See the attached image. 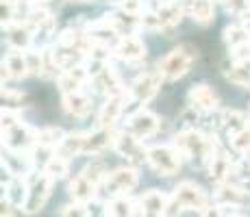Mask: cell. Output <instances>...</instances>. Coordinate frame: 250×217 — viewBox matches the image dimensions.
Masks as SVG:
<instances>
[{
	"mask_svg": "<svg viewBox=\"0 0 250 217\" xmlns=\"http://www.w3.org/2000/svg\"><path fill=\"white\" fill-rule=\"evenodd\" d=\"M174 146L181 150V154L196 167H207L213 158V154L218 152V143L215 137L205 135L203 130L196 128H185L176 135Z\"/></svg>",
	"mask_w": 250,
	"mask_h": 217,
	"instance_id": "1",
	"label": "cell"
},
{
	"mask_svg": "<svg viewBox=\"0 0 250 217\" xmlns=\"http://www.w3.org/2000/svg\"><path fill=\"white\" fill-rule=\"evenodd\" d=\"M209 209H211L209 194H207L200 185H196V182L185 180V182H181V185L174 189V194L170 196L166 215H179L183 211L209 213Z\"/></svg>",
	"mask_w": 250,
	"mask_h": 217,
	"instance_id": "2",
	"label": "cell"
},
{
	"mask_svg": "<svg viewBox=\"0 0 250 217\" xmlns=\"http://www.w3.org/2000/svg\"><path fill=\"white\" fill-rule=\"evenodd\" d=\"M196 57H198V52H196L194 46H189V43H181V46H176L174 50H170L166 57L159 61V65H157V70L161 72L163 80H167V83H174V80L183 79V76L189 72V67L194 65Z\"/></svg>",
	"mask_w": 250,
	"mask_h": 217,
	"instance_id": "3",
	"label": "cell"
},
{
	"mask_svg": "<svg viewBox=\"0 0 250 217\" xmlns=\"http://www.w3.org/2000/svg\"><path fill=\"white\" fill-rule=\"evenodd\" d=\"M148 165L159 176H174L183 165V154L176 146H150L148 148Z\"/></svg>",
	"mask_w": 250,
	"mask_h": 217,
	"instance_id": "4",
	"label": "cell"
},
{
	"mask_svg": "<svg viewBox=\"0 0 250 217\" xmlns=\"http://www.w3.org/2000/svg\"><path fill=\"white\" fill-rule=\"evenodd\" d=\"M2 143L7 150L13 152H31L37 146V130L18 122L9 128H2Z\"/></svg>",
	"mask_w": 250,
	"mask_h": 217,
	"instance_id": "5",
	"label": "cell"
},
{
	"mask_svg": "<svg viewBox=\"0 0 250 217\" xmlns=\"http://www.w3.org/2000/svg\"><path fill=\"white\" fill-rule=\"evenodd\" d=\"M137 185H139V174L135 170V165H133V167H118V170L109 172L100 187L109 196H126Z\"/></svg>",
	"mask_w": 250,
	"mask_h": 217,
	"instance_id": "6",
	"label": "cell"
},
{
	"mask_svg": "<svg viewBox=\"0 0 250 217\" xmlns=\"http://www.w3.org/2000/svg\"><path fill=\"white\" fill-rule=\"evenodd\" d=\"M113 150L122 158H126L131 165H142L144 161H148V148H144L142 139L135 137L133 133H118L113 141Z\"/></svg>",
	"mask_w": 250,
	"mask_h": 217,
	"instance_id": "7",
	"label": "cell"
},
{
	"mask_svg": "<svg viewBox=\"0 0 250 217\" xmlns=\"http://www.w3.org/2000/svg\"><path fill=\"white\" fill-rule=\"evenodd\" d=\"M163 83V76L161 72H146V74H139L135 80L131 83L128 91H131V98L137 100V102L146 104L159 94V87Z\"/></svg>",
	"mask_w": 250,
	"mask_h": 217,
	"instance_id": "8",
	"label": "cell"
},
{
	"mask_svg": "<svg viewBox=\"0 0 250 217\" xmlns=\"http://www.w3.org/2000/svg\"><path fill=\"white\" fill-rule=\"evenodd\" d=\"M187 102H189V107H194L198 111V113H213V111H218L220 96L211 85L198 83L187 91Z\"/></svg>",
	"mask_w": 250,
	"mask_h": 217,
	"instance_id": "9",
	"label": "cell"
},
{
	"mask_svg": "<svg viewBox=\"0 0 250 217\" xmlns=\"http://www.w3.org/2000/svg\"><path fill=\"white\" fill-rule=\"evenodd\" d=\"M52 182H55V178H50L46 172L37 174V176L33 178V182H31V191H28L26 206H24V211H26V213H37V211L44 209L46 200L50 197Z\"/></svg>",
	"mask_w": 250,
	"mask_h": 217,
	"instance_id": "10",
	"label": "cell"
},
{
	"mask_svg": "<svg viewBox=\"0 0 250 217\" xmlns=\"http://www.w3.org/2000/svg\"><path fill=\"white\" fill-rule=\"evenodd\" d=\"M159 118H157L152 111H148V109H139L135 111L133 115H128V119H126V130L128 133H133L135 137L139 139H148V137H152V135L159 130Z\"/></svg>",
	"mask_w": 250,
	"mask_h": 217,
	"instance_id": "11",
	"label": "cell"
},
{
	"mask_svg": "<svg viewBox=\"0 0 250 217\" xmlns=\"http://www.w3.org/2000/svg\"><path fill=\"white\" fill-rule=\"evenodd\" d=\"M131 98V91H118V94H111L107 96L104 104L100 107V113H98V126H115V122L120 119L124 111V104L126 100Z\"/></svg>",
	"mask_w": 250,
	"mask_h": 217,
	"instance_id": "12",
	"label": "cell"
},
{
	"mask_svg": "<svg viewBox=\"0 0 250 217\" xmlns=\"http://www.w3.org/2000/svg\"><path fill=\"white\" fill-rule=\"evenodd\" d=\"M113 52H115V57H120V59L126 61V63H137V61H142L144 57H146V46H144V41L139 39L135 33H131V35L120 37Z\"/></svg>",
	"mask_w": 250,
	"mask_h": 217,
	"instance_id": "13",
	"label": "cell"
},
{
	"mask_svg": "<svg viewBox=\"0 0 250 217\" xmlns=\"http://www.w3.org/2000/svg\"><path fill=\"white\" fill-rule=\"evenodd\" d=\"M28 191H31V185H28L26 176H11L4 187V204H9L11 209H24Z\"/></svg>",
	"mask_w": 250,
	"mask_h": 217,
	"instance_id": "14",
	"label": "cell"
},
{
	"mask_svg": "<svg viewBox=\"0 0 250 217\" xmlns=\"http://www.w3.org/2000/svg\"><path fill=\"white\" fill-rule=\"evenodd\" d=\"M89 83H91V87H94V91H98V94H104V96L118 94V91L124 89L122 83H120V76L115 74V70L109 63L104 65V67H100L96 74H91Z\"/></svg>",
	"mask_w": 250,
	"mask_h": 217,
	"instance_id": "15",
	"label": "cell"
},
{
	"mask_svg": "<svg viewBox=\"0 0 250 217\" xmlns=\"http://www.w3.org/2000/svg\"><path fill=\"white\" fill-rule=\"evenodd\" d=\"M4 37H7V43L11 48H18V50H28L33 43V37H35V33H33V28L28 26L26 22H11V24H4Z\"/></svg>",
	"mask_w": 250,
	"mask_h": 217,
	"instance_id": "16",
	"label": "cell"
},
{
	"mask_svg": "<svg viewBox=\"0 0 250 217\" xmlns=\"http://www.w3.org/2000/svg\"><path fill=\"white\" fill-rule=\"evenodd\" d=\"M87 80H89L87 65H76V67H70V70L61 72L59 79H57V85H59L61 96H63V94H74V91H81Z\"/></svg>",
	"mask_w": 250,
	"mask_h": 217,
	"instance_id": "17",
	"label": "cell"
},
{
	"mask_svg": "<svg viewBox=\"0 0 250 217\" xmlns=\"http://www.w3.org/2000/svg\"><path fill=\"white\" fill-rule=\"evenodd\" d=\"M235 165H237V161H230V157L227 152L218 150L213 154V158H211V163H209V178L215 182V185L233 180Z\"/></svg>",
	"mask_w": 250,
	"mask_h": 217,
	"instance_id": "18",
	"label": "cell"
},
{
	"mask_svg": "<svg viewBox=\"0 0 250 217\" xmlns=\"http://www.w3.org/2000/svg\"><path fill=\"white\" fill-rule=\"evenodd\" d=\"M167 202H170V196L161 194L159 189H150L144 196H139L137 211L139 215H166Z\"/></svg>",
	"mask_w": 250,
	"mask_h": 217,
	"instance_id": "19",
	"label": "cell"
},
{
	"mask_svg": "<svg viewBox=\"0 0 250 217\" xmlns=\"http://www.w3.org/2000/svg\"><path fill=\"white\" fill-rule=\"evenodd\" d=\"M115 130L113 126H98L96 130L87 133V141H85V154H100L107 148H113L115 141Z\"/></svg>",
	"mask_w": 250,
	"mask_h": 217,
	"instance_id": "20",
	"label": "cell"
},
{
	"mask_svg": "<svg viewBox=\"0 0 250 217\" xmlns=\"http://www.w3.org/2000/svg\"><path fill=\"white\" fill-rule=\"evenodd\" d=\"M98 182H94L91 178L85 174V170L79 174V176H74V180L68 185V194L72 200L76 202H91L98 194Z\"/></svg>",
	"mask_w": 250,
	"mask_h": 217,
	"instance_id": "21",
	"label": "cell"
},
{
	"mask_svg": "<svg viewBox=\"0 0 250 217\" xmlns=\"http://www.w3.org/2000/svg\"><path fill=\"white\" fill-rule=\"evenodd\" d=\"M26 24L33 28V33H35L37 37L42 35L44 39H50L52 33H55V16L44 7L33 9L26 18Z\"/></svg>",
	"mask_w": 250,
	"mask_h": 217,
	"instance_id": "22",
	"label": "cell"
},
{
	"mask_svg": "<svg viewBox=\"0 0 250 217\" xmlns=\"http://www.w3.org/2000/svg\"><path fill=\"white\" fill-rule=\"evenodd\" d=\"M2 67L9 72L11 80H22L31 74V65H28V55L26 50H18V48H11L7 57L2 61Z\"/></svg>",
	"mask_w": 250,
	"mask_h": 217,
	"instance_id": "23",
	"label": "cell"
},
{
	"mask_svg": "<svg viewBox=\"0 0 250 217\" xmlns=\"http://www.w3.org/2000/svg\"><path fill=\"white\" fill-rule=\"evenodd\" d=\"M63 111L70 115V118L76 119H85L91 113V98L87 94L81 91H74V94H63Z\"/></svg>",
	"mask_w": 250,
	"mask_h": 217,
	"instance_id": "24",
	"label": "cell"
},
{
	"mask_svg": "<svg viewBox=\"0 0 250 217\" xmlns=\"http://www.w3.org/2000/svg\"><path fill=\"white\" fill-rule=\"evenodd\" d=\"M185 4V16H189L196 24H211L215 18L213 0H183Z\"/></svg>",
	"mask_w": 250,
	"mask_h": 217,
	"instance_id": "25",
	"label": "cell"
},
{
	"mask_svg": "<svg viewBox=\"0 0 250 217\" xmlns=\"http://www.w3.org/2000/svg\"><path fill=\"white\" fill-rule=\"evenodd\" d=\"M33 165V154L31 152H13L9 150V154L2 158V167L9 172V176H26L31 174Z\"/></svg>",
	"mask_w": 250,
	"mask_h": 217,
	"instance_id": "26",
	"label": "cell"
},
{
	"mask_svg": "<svg viewBox=\"0 0 250 217\" xmlns=\"http://www.w3.org/2000/svg\"><path fill=\"white\" fill-rule=\"evenodd\" d=\"M157 16H159V31L170 33L174 26H179V22L185 16V4H183V0L174 4H161L157 9Z\"/></svg>",
	"mask_w": 250,
	"mask_h": 217,
	"instance_id": "27",
	"label": "cell"
},
{
	"mask_svg": "<svg viewBox=\"0 0 250 217\" xmlns=\"http://www.w3.org/2000/svg\"><path fill=\"white\" fill-rule=\"evenodd\" d=\"M85 141H87V133H65L55 152L65 158H74L79 154H85Z\"/></svg>",
	"mask_w": 250,
	"mask_h": 217,
	"instance_id": "28",
	"label": "cell"
},
{
	"mask_svg": "<svg viewBox=\"0 0 250 217\" xmlns=\"http://www.w3.org/2000/svg\"><path fill=\"white\" fill-rule=\"evenodd\" d=\"M104 215L111 217H128V215H139L137 202L126 196H111V200L104 204Z\"/></svg>",
	"mask_w": 250,
	"mask_h": 217,
	"instance_id": "29",
	"label": "cell"
},
{
	"mask_svg": "<svg viewBox=\"0 0 250 217\" xmlns=\"http://www.w3.org/2000/svg\"><path fill=\"white\" fill-rule=\"evenodd\" d=\"M224 76L237 87H250V61H233L224 70Z\"/></svg>",
	"mask_w": 250,
	"mask_h": 217,
	"instance_id": "30",
	"label": "cell"
},
{
	"mask_svg": "<svg viewBox=\"0 0 250 217\" xmlns=\"http://www.w3.org/2000/svg\"><path fill=\"white\" fill-rule=\"evenodd\" d=\"M44 172L50 178H55V180H61V178H65L70 172V158H65V157H61L59 152H55L44 165Z\"/></svg>",
	"mask_w": 250,
	"mask_h": 217,
	"instance_id": "31",
	"label": "cell"
},
{
	"mask_svg": "<svg viewBox=\"0 0 250 217\" xmlns=\"http://www.w3.org/2000/svg\"><path fill=\"white\" fill-rule=\"evenodd\" d=\"M218 122H220V126L227 130L229 137H230L233 133H237V130L246 128V115L239 113V111H235V109H230V111H224V113L220 115Z\"/></svg>",
	"mask_w": 250,
	"mask_h": 217,
	"instance_id": "32",
	"label": "cell"
},
{
	"mask_svg": "<svg viewBox=\"0 0 250 217\" xmlns=\"http://www.w3.org/2000/svg\"><path fill=\"white\" fill-rule=\"evenodd\" d=\"M222 37H224V43H227L229 48H235V46H239V43L248 41L250 33H248V28L244 26V24H230V26L224 28Z\"/></svg>",
	"mask_w": 250,
	"mask_h": 217,
	"instance_id": "33",
	"label": "cell"
},
{
	"mask_svg": "<svg viewBox=\"0 0 250 217\" xmlns=\"http://www.w3.org/2000/svg\"><path fill=\"white\" fill-rule=\"evenodd\" d=\"M63 137H65V133L57 126H48V128L37 130V143H40V146H46V148H52V150H57V146L61 143Z\"/></svg>",
	"mask_w": 250,
	"mask_h": 217,
	"instance_id": "34",
	"label": "cell"
},
{
	"mask_svg": "<svg viewBox=\"0 0 250 217\" xmlns=\"http://www.w3.org/2000/svg\"><path fill=\"white\" fill-rule=\"evenodd\" d=\"M230 148L239 157H250V128L248 126L230 135Z\"/></svg>",
	"mask_w": 250,
	"mask_h": 217,
	"instance_id": "35",
	"label": "cell"
},
{
	"mask_svg": "<svg viewBox=\"0 0 250 217\" xmlns=\"http://www.w3.org/2000/svg\"><path fill=\"white\" fill-rule=\"evenodd\" d=\"M224 7V11L230 13V16L237 18H246L250 13V0H220Z\"/></svg>",
	"mask_w": 250,
	"mask_h": 217,
	"instance_id": "36",
	"label": "cell"
},
{
	"mask_svg": "<svg viewBox=\"0 0 250 217\" xmlns=\"http://www.w3.org/2000/svg\"><path fill=\"white\" fill-rule=\"evenodd\" d=\"M2 128H9V126H13V124H18V122H22V113H20V109L18 107H7L4 104L2 107Z\"/></svg>",
	"mask_w": 250,
	"mask_h": 217,
	"instance_id": "37",
	"label": "cell"
},
{
	"mask_svg": "<svg viewBox=\"0 0 250 217\" xmlns=\"http://www.w3.org/2000/svg\"><path fill=\"white\" fill-rule=\"evenodd\" d=\"M61 215H65V217H70V215H76V217H87L91 215V211L87 209V202H72V204L68 206H63L61 209Z\"/></svg>",
	"mask_w": 250,
	"mask_h": 217,
	"instance_id": "38",
	"label": "cell"
},
{
	"mask_svg": "<svg viewBox=\"0 0 250 217\" xmlns=\"http://www.w3.org/2000/svg\"><path fill=\"white\" fill-rule=\"evenodd\" d=\"M22 100H24V94L11 89V87H4L2 85V102L7 104V107H18V109H20Z\"/></svg>",
	"mask_w": 250,
	"mask_h": 217,
	"instance_id": "39",
	"label": "cell"
},
{
	"mask_svg": "<svg viewBox=\"0 0 250 217\" xmlns=\"http://www.w3.org/2000/svg\"><path fill=\"white\" fill-rule=\"evenodd\" d=\"M235 182H242L244 187H250V163H244L239 161L235 165V176H233Z\"/></svg>",
	"mask_w": 250,
	"mask_h": 217,
	"instance_id": "40",
	"label": "cell"
},
{
	"mask_svg": "<svg viewBox=\"0 0 250 217\" xmlns=\"http://www.w3.org/2000/svg\"><path fill=\"white\" fill-rule=\"evenodd\" d=\"M230 57H233V61H250V39L230 48Z\"/></svg>",
	"mask_w": 250,
	"mask_h": 217,
	"instance_id": "41",
	"label": "cell"
},
{
	"mask_svg": "<svg viewBox=\"0 0 250 217\" xmlns=\"http://www.w3.org/2000/svg\"><path fill=\"white\" fill-rule=\"evenodd\" d=\"M120 7L124 9L126 13H133V16H142V9H144V0H124Z\"/></svg>",
	"mask_w": 250,
	"mask_h": 217,
	"instance_id": "42",
	"label": "cell"
},
{
	"mask_svg": "<svg viewBox=\"0 0 250 217\" xmlns=\"http://www.w3.org/2000/svg\"><path fill=\"white\" fill-rule=\"evenodd\" d=\"M18 2H24V4H40V2H46V0H18Z\"/></svg>",
	"mask_w": 250,
	"mask_h": 217,
	"instance_id": "43",
	"label": "cell"
},
{
	"mask_svg": "<svg viewBox=\"0 0 250 217\" xmlns=\"http://www.w3.org/2000/svg\"><path fill=\"white\" fill-rule=\"evenodd\" d=\"M174 2H179V0H157V4H159V7H161V4H174Z\"/></svg>",
	"mask_w": 250,
	"mask_h": 217,
	"instance_id": "44",
	"label": "cell"
},
{
	"mask_svg": "<svg viewBox=\"0 0 250 217\" xmlns=\"http://www.w3.org/2000/svg\"><path fill=\"white\" fill-rule=\"evenodd\" d=\"M107 2H111V4H122L124 0H107Z\"/></svg>",
	"mask_w": 250,
	"mask_h": 217,
	"instance_id": "45",
	"label": "cell"
},
{
	"mask_svg": "<svg viewBox=\"0 0 250 217\" xmlns=\"http://www.w3.org/2000/svg\"><path fill=\"white\" fill-rule=\"evenodd\" d=\"M72 2H87V0H72Z\"/></svg>",
	"mask_w": 250,
	"mask_h": 217,
	"instance_id": "46",
	"label": "cell"
}]
</instances>
